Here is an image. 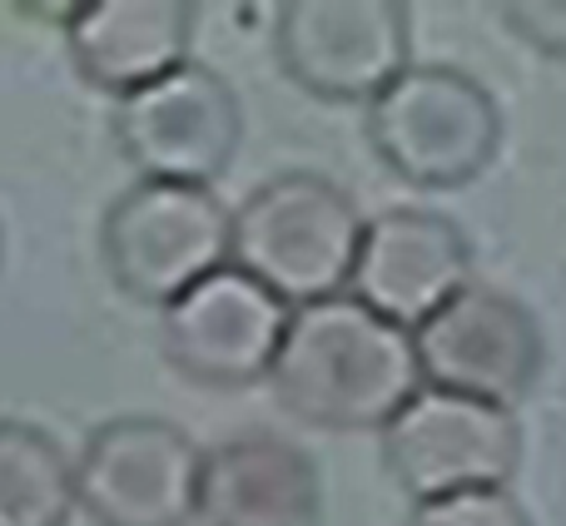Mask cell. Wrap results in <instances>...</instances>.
Masks as SVG:
<instances>
[{
  "mask_svg": "<svg viewBox=\"0 0 566 526\" xmlns=\"http://www.w3.org/2000/svg\"><path fill=\"white\" fill-rule=\"evenodd\" d=\"M422 382L497 408H517L547 368V338L522 298L488 283H468L418 333Z\"/></svg>",
  "mask_w": 566,
  "mask_h": 526,
  "instance_id": "cell-10",
  "label": "cell"
},
{
  "mask_svg": "<svg viewBox=\"0 0 566 526\" xmlns=\"http://www.w3.org/2000/svg\"><path fill=\"white\" fill-rule=\"evenodd\" d=\"M99 259L125 298L169 308L234 263V209L214 189L135 179L99 219Z\"/></svg>",
  "mask_w": 566,
  "mask_h": 526,
  "instance_id": "cell-4",
  "label": "cell"
},
{
  "mask_svg": "<svg viewBox=\"0 0 566 526\" xmlns=\"http://www.w3.org/2000/svg\"><path fill=\"white\" fill-rule=\"evenodd\" d=\"M368 219L353 194L313 169L264 179L234 209V269L279 293L289 308L338 298L353 283Z\"/></svg>",
  "mask_w": 566,
  "mask_h": 526,
  "instance_id": "cell-3",
  "label": "cell"
},
{
  "mask_svg": "<svg viewBox=\"0 0 566 526\" xmlns=\"http://www.w3.org/2000/svg\"><path fill=\"white\" fill-rule=\"evenodd\" d=\"M115 149L139 179L209 189L244 145V105L214 65H179L175 75L115 99Z\"/></svg>",
  "mask_w": 566,
  "mask_h": 526,
  "instance_id": "cell-5",
  "label": "cell"
},
{
  "mask_svg": "<svg viewBox=\"0 0 566 526\" xmlns=\"http://www.w3.org/2000/svg\"><path fill=\"white\" fill-rule=\"evenodd\" d=\"M274 60L303 95L373 105L412 65V10L398 0H289L274 10Z\"/></svg>",
  "mask_w": 566,
  "mask_h": 526,
  "instance_id": "cell-6",
  "label": "cell"
},
{
  "mask_svg": "<svg viewBox=\"0 0 566 526\" xmlns=\"http://www.w3.org/2000/svg\"><path fill=\"white\" fill-rule=\"evenodd\" d=\"M75 487L95 526H189L199 522L205 452L179 422L109 418L80 442Z\"/></svg>",
  "mask_w": 566,
  "mask_h": 526,
  "instance_id": "cell-7",
  "label": "cell"
},
{
  "mask_svg": "<svg viewBox=\"0 0 566 526\" xmlns=\"http://www.w3.org/2000/svg\"><path fill=\"white\" fill-rule=\"evenodd\" d=\"M382 467L412 502L512 487L522 467V422L497 402L422 388L382 428Z\"/></svg>",
  "mask_w": 566,
  "mask_h": 526,
  "instance_id": "cell-8",
  "label": "cell"
},
{
  "mask_svg": "<svg viewBox=\"0 0 566 526\" xmlns=\"http://www.w3.org/2000/svg\"><path fill=\"white\" fill-rule=\"evenodd\" d=\"M75 512V457L35 422L0 418V526H70Z\"/></svg>",
  "mask_w": 566,
  "mask_h": 526,
  "instance_id": "cell-14",
  "label": "cell"
},
{
  "mask_svg": "<svg viewBox=\"0 0 566 526\" xmlns=\"http://www.w3.org/2000/svg\"><path fill=\"white\" fill-rule=\"evenodd\" d=\"M402 526H532V512L522 507L512 487H482V492L412 502Z\"/></svg>",
  "mask_w": 566,
  "mask_h": 526,
  "instance_id": "cell-15",
  "label": "cell"
},
{
  "mask_svg": "<svg viewBox=\"0 0 566 526\" xmlns=\"http://www.w3.org/2000/svg\"><path fill=\"white\" fill-rule=\"evenodd\" d=\"M502 129L497 95L458 65H408L363 109V135L378 165L428 194L488 175Z\"/></svg>",
  "mask_w": 566,
  "mask_h": 526,
  "instance_id": "cell-2",
  "label": "cell"
},
{
  "mask_svg": "<svg viewBox=\"0 0 566 526\" xmlns=\"http://www.w3.org/2000/svg\"><path fill=\"white\" fill-rule=\"evenodd\" d=\"M0 263H6V229H0Z\"/></svg>",
  "mask_w": 566,
  "mask_h": 526,
  "instance_id": "cell-17",
  "label": "cell"
},
{
  "mask_svg": "<svg viewBox=\"0 0 566 526\" xmlns=\"http://www.w3.org/2000/svg\"><path fill=\"white\" fill-rule=\"evenodd\" d=\"M323 507L318 467L274 432H244L205 452V526H313Z\"/></svg>",
  "mask_w": 566,
  "mask_h": 526,
  "instance_id": "cell-13",
  "label": "cell"
},
{
  "mask_svg": "<svg viewBox=\"0 0 566 526\" xmlns=\"http://www.w3.org/2000/svg\"><path fill=\"white\" fill-rule=\"evenodd\" d=\"M472 283V239L438 209H382L363 229L348 293L388 323L418 333Z\"/></svg>",
  "mask_w": 566,
  "mask_h": 526,
  "instance_id": "cell-11",
  "label": "cell"
},
{
  "mask_svg": "<svg viewBox=\"0 0 566 526\" xmlns=\"http://www.w3.org/2000/svg\"><path fill=\"white\" fill-rule=\"evenodd\" d=\"M497 15L527 50L566 65V0H512L497 6Z\"/></svg>",
  "mask_w": 566,
  "mask_h": 526,
  "instance_id": "cell-16",
  "label": "cell"
},
{
  "mask_svg": "<svg viewBox=\"0 0 566 526\" xmlns=\"http://www.w3.org/2000/svg\"><path fill=\"white\" fill-rule=\"evenodd\" d=\"M195 25L189 0H85L65 20V55L90 90L125 99L189 65Z\"/></svg>",
  "mask_w": 566,
  "mask_h": 526,
  "instance_id": "cell-12",
  "label": "cell"
},
{
  "mask_svg": "<svg viewBox=\"0 0 566 526\" xmlns=\"http://www.w3.org/2000/svg\"><path fill=\"white\" fill-rule=\"evenodd\" d=\"M293 308L244 269H219L159 308V353L199 388H254L274 372Z\"/></svg>",
  "mask_w": 566,
  "mask_h": 526,
  "instance_id": "cell-9",
  "label": "cell"
},
{
  "mask_svg": "<svg viewBox=\"0 0 566 526\" xmlns=\"http://www.w3.org/2000/svg\"><path fill=\"white\" fill-rule=\"evenodd\" d=\"M279 408L323 432H382L428 382L418 343L353 293L293 308L269 372Z\"/></svg>",
  "mask_w": 566,
  "mask_h": 526,
  "instance_id": "cell-1",
  "label": "cell"
}]
</instances>
